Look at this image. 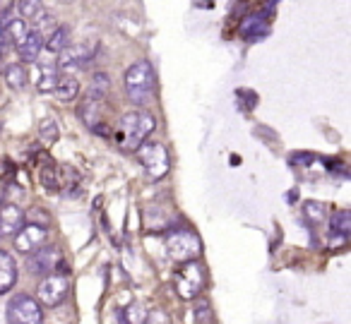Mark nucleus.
<instances>
[{
    "mask_svg": "<svg viewBox=\"0 0 351 324\" xmlns=\"http://www.w3.org/2000/svg\"><path fill=\"white\" fill-rule=\"evenodd\" d=\"M56 82H58V68L56 65H44L41 68V77L36 82V89L41 94H51L56 89Z\"/></svg>",
    "mask_w": 351,
    "mask_h": 324,
    "instance_id": "nucleus-24",
    "label": "nucleus"
},
{
    "mask_svg": "<svg viewBox=\"0 0 351 324\" xmlns=\"http://www.w3.org/2000/svg\"><path fill=\"white\" fill-rule=\"evenodd\" d=\"M298 199V190H291V195H289V202H296Z\"/></svg>",
    "mask_w": 351,
    "mask_h": 324,
    "instance_id": "nucleus-34",
    "label": "nucleus"
},
{
    "mask_svg": "<svg viewBox=\"0 0 351 324\" xmlns=\"http://www.w3.org/2000/svg\"><path fill=\"white\" fill-rule=\"evenodd\" d=\"M8 319H10V324H41L44 314H41L39 300H34L27 293L15 295L8 303Z\"/></svg>",
    "mask_w": 351,
    "mask_h": 324,
    "instance_id": "nucleus-7",
    "label": "nucleus"
},
{
    "mask_svg": "<svg viewBox=\"0 0 351 324\" xmlns=\"http://www.w3.org/2000/svg\"><path fill=\"white\" fill-rule=\"evenodd\" d=\"M0 58H3V46H0Z\"/></svg>",
    "mask_w": 351,
    "mask_h": 324,
    "instance_id": "nucleus-36",
    "label": "nucleus"
},
{
    "mask_svg": "<svg viewBox=\"0 0 351 324\" xmlns=\"http://www.w3.org/2000/svg\"><path fill=\"white\" fill-rule=\"evenodd\" d=\"M145 317H147V308H142V305H137V303L128 305V308L123 310V322L125 324H145Z\"/></svg>",
    "mask_w": 351,
    "mask_h": 324,
    "instance_id": "nucleus-26",
    "label": "nucleus"
},
{
    "mask_svg": "<svg viewBox=\"0 0 351 324\" xmlns=\"http://www.w3.org/2000/svg\"><path fill=\"white\" fill-rule=\"evenodd\" d=\"M195 317H197V324H210L212 322V308L207 300H200L195 308Z\"/></svg>",
    "mask_w": 351,
    "mask_h": 324,
    "instance_id": "nucleus-31",
    "label": "nucleus"
},
{
    "mask_svg": "<svg viewBox=\"0 0 351 324\" xmlns=\"http://www.w3.org/2000/svg\"><path fill=\"white\" fill-rule=\"evenodd\" d=\"M137 159H140L145 173L152 180H159L169 173V154H166L164 145H156V142H142L137 147Z\"/></svg>",
    "mask_w": 351,
    "mask_h": 324,
    "instance_id": "nucleus-5",
    "label": "nucleus"
},
{
    "mask_svg": "<svg viewBox=\"0 0 351 324\" xmlns=\"http://www.w3.org/2000/svg\"><path fill=\"white\" fill-rule=\"evenodd\" d=\"M77 116H80V121L89 127V130H94L97 125H101V101L84 97L82 103H80V108H77Z\"/></svg>",
    "mask_w": 351,
    "mask_h": 324,
    "instance_id": "nucleus-16",
    "label": "nucleus"
},
{
    "mask_svg": "<svg viewBox=\"0 0 351 324\" xmlns=\"http://www.w3.org/2000/svg\"><path fill=\"white\" fill-rule=\"evenodd\" d=\"M176 293L183 300H195L207 284V271L197 260L183 262V266L176 271Z\"/></svg>",
    "mask_w": 351,
    "mask_h": 324,
    "instance_id": "nucleus-3",
    "label": "nucleus"
},
{
    "mask_svg": "<svg viewBox=\"0 0 351 324\" xmlns=\"http://www.w3.org/2000/svg\"><path fill=\"white\" fill-rule=\"evenodd\" d=\"M60 58H58V68L60 70H77V68H84L94 60V49L89 46H65L60 51Z\"/></svg>",
    "mask_w": 351,
    "mask_h": 324,
    "instance_id": "nucleus-10",
    "label": "nucleus"
},
{
    "mask_svg": "<svg viewBox=\"0 0 351 324\" xmlns=\"http://www.w3.org/2000/svg\"><path fill=\"white\" fill-rule=\"evenodd\" d=\"M239 103L243 111H250L253 106H258V94L248 92V89H239Z\"/></svg>",
    "mask_w": 351,
    "mask_h": 324,
    "instance_id": "nucleus-30",
    "label": "nucleus"
},
{
    "mask_svg": "<svg viewBox=\"0 0 351 324\" xmlns=\"http://www.w3.org/2000/svg\"><path fill=\"white\" fill-rule=\"evenodd\" d=\"M25 221H27V223H36V226H46V228H49L51 216L46 214V209L34 207V209H29V212L25 214Z\"/></svg>",
    "mask_w": 351,
    "mask_h": 324,
    "instance_id": "nucleus-29",
    "label": "nucleus"
},
{
    "mask_svg": "<svg viewBox=\"0 0 351 324\" xmlns=\"http://www.w3.org/2000/svg\"><path fill=\"white\" fill-rule=\"evenodd\" d=\"M239 32H241V36H243L245 41H258V39H263V36H267V32H269V8H267V10L255 12V15H250V17H245V20L241 22Z\"/></svg>",
    "mask_w": 351,
    "mask_h": 324,
    "instance_id": "nucleus-11",
    "label": "nucleus"
},
{
    "mask_svg": "<svg viewBox=\"0 0 351 324\" xmlns=\"http://www.w3.org/2000/svg\"><path fill=\"white\" fill-rule=\"evenodd\" d=\"M156 121L152 113L147 111H128L125 116L121 118L116 130V142L121 149L125 151H135L147 137L154 132Z\"/></svg>",
    "mask_w": 351,
    "mask_h": 324,
    "instance_id": "nucleus-1",
    "label": "nucleus"
},
{
    "mask_svg": "<svg viewBox=\"0 0 351 324\" xmlns=\"http://www.w3.org/2000/svg\"><path fill=\"white\" fill-rule=\"evenodd\" d=\"M145 324H171V317L164 310H152V312H147Z\"/></svg>",
    "mask_w": 351,
    "mask_h": 324,
    "instance_id": "nucleus-32",
    "label": "nucleus"
},
{
    "mask_svg": "<svg viewBox=\"0 0 351 324\" xmlns=\"http://www.w3.org/2000/svg\"><path fill=\"white\" fill-rule=\"evenodd\" d=\"M3 29H5V41L20 44V41L27 36V32H29V27H27V20H22V17H15V20L3 22Z\"/></svg>",
    "mask_w": 351,
    "mask_h": 324,
    "instance_id": "nucleus-20",
    "label": "nucleus"
},
{
    "mask_svg": "<svg viewBox=\"0 0 351 324\" xmlns=\"http://www.w3.org/2000/svg\"><path fill=\"white\" fill-rule=\"evenodd\" d=\"M303 216L313 226H317V223H322L327 219V204L317 202V199H308V202H303Z\"/></svg>",
    "mask_w": 351,
    "mask_h": 324,
    "instance_id": "nucleus-23",
    "label": "nucleus"
},
{
    "mask_svg": "<svg viewBox=\"0 0 351 324\" xmlns=\"http://www.w3.org/2000/svg\"><path fill=\"white\" fill-rule=\"evenodd\" d=\"M39 180L46 190H51V192L63 190V173H60L58 166H56L51 159H46V156H44V164H41V169H39Z\"/></svg>",
    "mask_w": 351,
    "mask_h": 324,
    "instance_id": "nucleus-15",
    "label": "nucleus"
},
{
    "mask_svg": "<svg viewBox=\"0 0 351 324\" xmlns=\"http://www.w3.org/2000/svg\"><path fill=\"white\" fill-rule=\"evenodd\" d=\"M32 20H34V29L39 32V34H44V36H46V32H49V29H56V17L51 15L49 10H39L34 17H32Z\"/></svg>",
    "mask_w": 351,
    "mask_h": 324,
    "instance_id": "nucleus-27",
    "label": "nucleus"
},
{
    "mask_svg": "<svg viewBox=\"0 0 351 324\" xmlns=\"http://www.w3.org/2000/svg\"><path fill=\"white\" fill-rule=\"evenodd\" d=\"M3 77H5V84L10 89H15V92H22V89L27 87V82H29V77H27V68L22 63H12L5 68V73H3Z\"/></svg>",
    "mask_w": 351,
    "mask_h": 324,
    "instance_id": "nucleus-18",
    "label": "nucleus"
},
{
    "mask_svg": "<svg viewBox=\"0 0 351 324\" xmlns=\"http://www.w3.org/2000/svg\"><path fill=\"white\" fill-rule=\"evenodd\" d=\"M22 223H25V212L17 204L5 202L0 207V236H15Z\"/></svg>",
    "mask_w": 351,
    "mask_h": 324,
    "instance_id": "nucleus-12",
    "label": "nucleus"
},
{
    "mask_svg": "<svg viewBox=\"0 0 351 324\" xmlns=\"http://www.w3.org/2000/svg\"><path fill=\"white\" fill-rule=\"evenodd\" d=\"M12 238H15V247L22 255H32V252H36L39 247L46 245V240H49V228L25 221L17 228V233Z\"/></svg>",
    "mask_w": 351,
    "mask_h": 324,
    "instance_id": "nucleus-9",
    "label": "nucleus"
},
{
    "mask_svg": "<svg viewBox=\"0 0 351 324\" xmlns=\"http://www.w3.org/2000/svg\"><path fill=\"white\" fill-rule=\"evenodd\" d=\"M27 269L32 274H68L70 271L56 245H44L36 252H32L29 262H27Z\"/></svg>",
    "mask_w": 351,
    "mask_h": 324,
    "instance_id": "nucleus-6",
    "label": "nucleus"
},
{
    "mask_svg": "<svg viewBox=\"0 0 351 324\" xmlns=\"http://www.w3.org/2000/svg\"><path fill=\"white\" fill-rule=\"evenodd\" d=\"M17 10H20L22 20H32L41 10V0H17Z\"/></svg>",
    "mask_w": 351,
    "mask_h": 324,
    "instance_id": "nucleus-28",
    "label": "nucleus"
},
{
    "mask_svg": "<svg viewBox=\"0 0 351 324\" xmlns=\"http://www.w3.org/2000/svg\"><path fill=\"white\" fill-rule=\"evenodd\" d=\"M330 228H332V233H335L337 238H344V240H346V236H349V231H351V212L339 209V212L332 214Z\"/></svg>",
    "mask_w": 351,
    "mask_h": 324,
    "instance_id": "nucleus-22",
    "label": "nucleus"
},
{
    "mask_svg": "<svg viewBox=\"0 0 351 324\" xmlns=\"http://www.w3.org/2000/svg\"><path fill=\"white\" fill-rule=\"evenodd\" d=\"M313 161H315V156L308 154V151H298V154L291 156V164L293 166H308V164H313Z\"/></svg>",
    "mask_w": 351,
    "mask_h": 324,
    "instance_id": "nucleus-33",
    "label": "nucleus"
},
{
    "mask_svg": "<svg viewBox=\"0 0 351 324\" xmlns=\"http://www.w3.org/2000/svg\"><path fill=\"white\" fill-rule=\"evenodd\" d=\"M5 44V29H3V25H0V46Z\"/></svg>",
    "mask_w": 351,
    "mask_h": 324,
    "instance_id": "nucleus-35",
    "label": "nucleus"
},
{
    "mask_svg": "<svg viewBox=\"0 0 351 324\" xmlns=\"http://www.w3.org/2000/svg\"><path fill=\"white\" fill-rule=\"evenodd\" d=\"M58 135H60V130H58V125H56V121L44 118V121H41V125H39L41 142H44V145H53V142H58Z\"/></svg>",
    "mask_w": 351,
    "mask_h": 324,
    "instance_id": "nucleus-25",
    "label": "nucleus"
},
{
    "mask_svg": "<svg viewBox=\"0 0 351 324\" xmlns=\"http://www.w3.org/2000/svg\"><path fill=\"white\" fill-rule=\"evenodd\" d=\"M111 92V77H108L106 73H97L92 77V82H89V89H87V97L89 99H97V101H101L106 94Z\"/></svg>",
    "mask_w": 351,
    "mask_h": 324,
    "instance_id": "nucleus-19",
    "label": "nucleus"
},
{
    "mask_svg": "<svg viewBox=\"0 0 351 324\" xmlns=\"http://www.w3.org/2000/svg\"><path fill=\"white\" fill-rule=\"evenodd\" d=\"M68 39H70V29L68 27H56L53 32H51L49 39H44V46L49 53H60V51L68 46Z\"/></svg>",
    "mask_w": 351,
    "mask_h": 324,
    "instance_id": "nucleus-21",
    "label": "nucleus"
},
{
    "mask_svg": "<svg viewBox=\"0 0 351 324\" xmlns=\"http://www.w3.org/2000/svg\"><path fill=\"white\" fill-rule=\"evenodd\" d=\"M70 290V279L68 274H46L44 281L36 288V298H39V305H46V308H56L65 300Z\"/></svg>",
    "mask_w": 351,
    "mask_h": 324,
    "instance_id": "nucleus-8",
    "label": "nucleus"
},
{
    "mask_svg": "<svg viewBox=\"0 0 351 324\" xmlns=\"http://www.w3.org/2000/svg\"><path fill=\"white\" fill-rule=\"evenodd\" d=\"M77 92H80L77 79L70 77V75H58V82H56V89H53V94H56L58 101H63V103L73 101V99L77 97Z\"/></svg>",
    "mask_w": 351,
    "mask_h": 324,
    "instance_id": "nucleus-17",
    "label": "nucleus"
},
{
    "mask_svg": "<svg viewBox=\"0 0 351 324\" xmlns=\"http://www.w3.org/2000/svg\"><path fill=\"white\" fill-rule=\"evenodd\" d=\"M44 34H39L36 29H29L27 32L25 39L17 44V51H20V58L22 63H34L36 58L41 55V49H44Z\"/></svg>",
    "mask_w": 351,
    "mask_h": 324,
    "instance_id": "nucleus-13",
    "label": "nucleus"
},
{
    "mask_svg": "<svg viewBox=\"0 0 351 324\" xmlns=\"http://www.w3.org/2000/svg\"><path fill=\"white\" fill-rule=\"evenodd\" d=\"M166 252L173 262H191L197 260L202 252V242L188 228H173V231L166 236Z\"/></svg>",
    "mask_w": 351,
    "mask_h": 324,
    "instance_id": "nucleus-4",
    "label": "nucleus"
},
{
    "mask_svg": "<svg viewBox=\"0 0 351 324\" xmlns=\"http://www.w3.org/2000/svg\"><path fill=\"white\" fill-rule=\"evenodd\" d=\"M15 281H17L15 257L8 250H0V293H8L15 286Z\"/></svg>",
    "mask_w": 351,
    "mask_h": 324,
    "instance_id": "nucleus-14",
    "label": "nucleus"
},
{
    "mask_svg": "<svg viewBox=\"0 0 351 324\" xmlns=\"http://www.w3.org/2000/svg\"><path fill=\"white\" fill-rule=\"evenodd\" d=\"M123 324H125V322H123Z\"/></svg>",
    "mask_w": 351,
    "mask_h": 324,
    "instance_id": "nucleus-37",
    "label": "nucleus"
},
{
    "mask_svg": "<svg viewBox=\"0 0 351 324\" xmlns=\"http://www.w3.org/2000/svg\"><path fill=\"white\" fill-rule=\"evenodd\" d=\"M154 89H156V75L149 60H137V63H132L128 68L125 92L132 103H137V106L149 103L152 97H154Z\"/></svg>",
    "mask_w": 351,
    "mask_h": 324,
    "instance_id": "nucleus-2",
    "label": "nucleus"
}]
</instances>
